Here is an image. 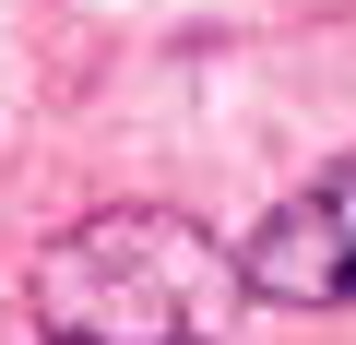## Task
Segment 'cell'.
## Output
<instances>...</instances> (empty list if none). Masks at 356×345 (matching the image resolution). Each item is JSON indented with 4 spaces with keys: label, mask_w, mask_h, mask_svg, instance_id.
I'll return each mask as SVG.
<instances>
[{
    "label": "cell",
    "mask_w": 356,
    "mask_h": 345,
    "mask_svg": "<svg viewBox=\"0 0 356 345\" xmlns=\"http://www.w3.org/2000/svg\"><path fill=\"white\" fill-rule=\"evenodd\" d=\"M238 286L250 309H356V155H332L238 238Z\"/></svg>",
    "instance_id": "2"
},
{
    "label": "cell",
    "mask_w": 356,
    "mask_h": 345,
    "mask_svg": "<svg viewBox=\"0 0 356 345\" xmlns=\"http://www.w3.org/2000/svg\"><path fill=\"white\" fill-rule=\"evenodd\" d=\"M24 321L48 345H238L250 286L238 250L202 238L166 203H107L83 227H60L24 274Z\"/></svg>",
    "instance_id": "1"
}]
</instances>
